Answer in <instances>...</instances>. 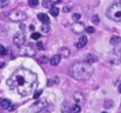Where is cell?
Masks as SVG:
<instances>
[{
    "instance_id": "obj_22",
    "label": "cell",
    "mask_w": 121,
    "mask_h": 113,
    "mask_svg": "<svg viewBox=\"0 0 121 113\" xmlns=\"http://www.w3.org/2000/svg\"><path fill=\"white\" fill-rule=\"evenodd\" d=\"M9 0H0V8H5L9 5Z\"/></svg>"
},
{
    "instance_id": "obj_31",
    "label": "cell",
    "mask_w": 121,
    "mask_h": 113,
    "mask_svg": "<svg viewBox=\"0 0 121 113\" xmlns=\"http://www.w3.org/2000/svg\"><path fill=\"white\" fill-rule=\"evenodd\" d=\"M37 47H38V50L42 51V50H43V44H42L41 41H38V42H37Z\"/></svg>"
},
{
    "instance_id": "obj_14",
    "label": "cell",
    "mask_w": 121,
    "mask_h": 113,
    "mask_svg": "<svg viewBox=\"0 0 121 113\" xmlns=\"http://www.w3.org/2000/svg\"><path fill=\"white\" fill-rule=\"evenodd\" d=\"M69 53H71V52H69V50H68L67 47H61L59 54L61 55V58H68V57H69Z\"/></svg>"
},
{
    "instance_id": "obj_39",
    "label": "cell",
    "mask_w": 121,
    "mask_h": 113,
    "mask_svg": "<svg viewBox=\"0 0 121 113\" xmlns=\"http://www.w3.org/2000/svg\"><path fill=\"white\" fill-rule=\"evenodd\" d=\"M0 101H1V99H0Z\"/></svg>"
},
{
    "instance_id": "obj_16",
    "label": "cell",
    "mask_w": 121,
    "mask_h": 113,
    "mask_svg": "<svg viewBox=\"0 0 121 113\" xmlns=\"http://www.w3.org/2000/svg\"><path fill=\"white\" fill-rule=\"evenodd\" d=\"M71 107H69V105L67 104V103H64L62 105H61V113H71Z\"/></svg>"
},
{
    "instance_id": "obj_34",
    "label": "cell",
    "mask_w": 121,
    "mask_h": 113,
    "mask_svg": "<svg viewBox=\"0 0 121 113\" xmlns=\"http://www.w3.org/2000/svg\"><path fill=\"white\" fill-rule=\"evenodd\" d=\"M69 11H71V9H69L68 7H65V8H64V12H65V13H67V12H69Z\"/></svg>"
},
{
    "instance_id": "obj_2",
    "label": "cell",
    "mask_w": 121,
    "mask_h": 113,
    "mask_svg": "<svg viewBox=\"0 0 121 113\" xmlns=\"http://www.w3.org/2000/svg\"><path fill=\"white\" fill-rule=\"evenodd\" d=\"M69 74L72 75V78L77 80H81V81L87 80L93 74V66L85 61L73 64L69 68Z\"/></svg>"
},
{
    "instance_id": "obj_12",
    "label": "cell",
    "mask_w": 121,
    "mask_h": 113,
    "mask_svg": "<svg viewBox=\"0 0 121 113\" xmlns=\"http://www.w3.org/2000/svg\"><path fill=\"white\" fill-rule=\"evenodd\" d=\"M38 19L40 20L42 24H49V18H48V15L45 14V13H39V14H38Z\"/></svg>"
},
{
    "instance_id": "obj_8",
    "label": "cell",
    "mask_w": 121,
    "mask_h": 113,
    "mask_svg": "<svg viewBox=\"0 0 121 113\" xmlns=\"http://www.w3.org/2000/svg\"><path fill=\"white\" fill-rule=\"evenodd\" d=\"M85 30H86V28H85V25H83L82 23L77 21L75 24H73V25H72V32H73V33L80 34V33H82V32L85 31Z\"/></svg>"
},
{
    "instance_id": "obj_36",
    "label": "cell",
    "mask_w": 121,
    "mask_h": 113,
    "mask_svg": "<svg viewBox=\"0 0 121 113\" xmlns=\"http://www.w3.org/2000/svg\"><path fill=\"white\" fill-rule=\"evenodd\" d=\"M5 66V63H0V68H2Z\"/></svg>"
},
{
    "instance_id": "obj_6",
    "label": "cell",
    "mask_w": 121,
    "mask_h": 113,
    "mask_svg": "<svg viewBox=\"0 0 121 113\" xmlns=\"http://www.w3.org/2000/svg\"><path fill=\"white\" fill-rule=\"evenodd\" d=\"M25 41H26V39H25V36H24L22 32H18V33L14 34V37H13V42H14L18 47H21V46L25 44Z\"/></svg>"
},
{
    "instance_id": "obj_26",
    "label": "cell",
    "mask_w": 121,
    "mask_h": 113,
    "mask_svg": "<svg viewBox=\"0 0 121 113\" xmlns=\"http://www.w3.org/2000/svg\"><path fill=\"white\" fill-rule=\"evenodd\" d=\"M72 19H73L74 21H79V19H80V14H79V13H74V14L72 15Z\"/></svg>"
},
{
    "instance_id": "obj_23",
    "label": "cell",
    "mask_w": 121,
    "mask_h": 113,
    "mask_svg": "<svg viewBox=\"0 0 121 113\" xmlns=\"http://www.w3.org/2000/svg\"><path fill=\"white\" fill-rule=\"evenodd\" d=\"M39 4V0H28V5L31 7H37Z\"/></svg>"
},
{
    "instance_id": "obj_35",
    "label": "cell",
    "mask_w": 121,
    "mask_h": 113,
    "mask_svg": "<svg viewBox=\"0 0 121 113\" xmlns=\"http://www.w3.org/2000/svg\"><path fill=\"white\" fill-rule=\"evenodd\" d=\"M30 30H31L32 32H34V26H33V25H31V26H30Z\"/></svg>"
},
{
    "instance_id": "obj_33",
    "label": "cell",
    "mask_w": 121,
    "mask_h": 113,
    "mask_svg": "<svg viewBox=\"0 0 121 113\" xmlns=\"http://www.w3.org/2000/svg\"><path fill=\"white\" fill-rule=\"evenodd\" d=\"M41 93H42V91H38V92H37V93H35V94H34L33 97H34L35 99H38V98H39V97L41 95Z\"/></svg>"
},
{
    "instance_id": "obj_29",
    "label": "cell",
    "mask_w": 121,
    "mask_h": 113,
    "mask_svg": "<svg viewBox=\"0 0 121 113\" xmlns=\"http://www.w3.org/2000/svg\"><path fill=\"white\" fill-rule=\"evenodd\" d=\"M39 61H40V64H45V63H47V61H48V58H47V57H45V55H42Z\"/></svg>"
},
{
    "instance_id": "obj_17",
    "label": "cell",
    "mask_w": 121,
    "mask_h": 113,
    "mask_svg": "<svg viewBox=\"0 0 121 113\" xmlns=\"http://www.w3.org/2000/svg\"><path fill=\"white\" fill-rule=\"evenodd\" d=\"M74 99L77 100V104H81L83 100H85V98H83V95L81 94L80 92H77L75 94H74Z\"/></svg>"
},
{
    "instance_id": "obj_32",
    "label": "cell",
    "mask_w": 121,
    "mask_h": 113,
    "mask_svg": "<svg viewBox=\"0 0 121 113\" xmlns=\"http://www.w3.org/2000/svg\"><path fill=\"white\" fill-rule=\"evenodd\" d=\"M92 21H93L94 24H99V17H98V15H94V17L92 18Z\"/></svg>"
},
{
    "instance_id": "obj_15",
    "label": "cell",
    "mask_w": 121,
    "mask_h": 113,
    "mask_svg": "<svg viewBox=\"0 0 121 113\" xmlns=\"http://www.w3.org/2000/svg\"><path fill=\"white\" fill-rule=\"evenodd\" d=\"M109 42H111V44H112L113 46H118L119 44H121V38L118 37V36H114V37L111 38Z\"/></svg>"
},
{
    "instance_id": "obj_24",
    "label": "cell",
    "mask_w": 121,
    "mask_h": 113,
    "mask_svg": "<svg viewBox=\"0 0 121 113\" xmlns=\"http://www.w3.org/2000/svg\"><path fill=\"white\" fill-rule=\"evenodd\" d=\"M31 38L34 39V40H39V39L41 38V36H40V33H38V32H33L32 36H31Z\"/></svg>"
},
{
    "instance_id": "obj_19",
    "label": "cell",
    "mask_w": 121,
    "mask_h": 113,
    "mask_svg": "<svg viewBox=\"0 0 121 113\" xmlns=\"http://www.w3.org/2000/svg\"><path fill=\"white\" fill-rule=\"evenodd\" d=\"M49 13L53 15V17H58L59 15V13H60V9L58 8V7H55V6H53L51 9H49Z\"/></svg>"
},
{
    "instance_id": "obj_20",
    "label": "cell",
    "mask_w": 121,
    "mask_h": 113,
    "mask_svg": "<svg viewBox=\"0 0 121 113\" xmlns=\"http://www.w3.org/2000/svg\"><path fill=\"white\" fill-rule=\"evenodd\" d=\"M49 31H51V27H49V24H43L42 26H41V32L42 33H49Z\"/></svg>"
},
{
    "instance_id": "obj_3",
    "label": "cell",
    "mask_w": 121,
    "mask_h": 113,
    "mask_svg": "<svg viewBox=\"0 0 121 113\" xmlns=\"http://www.w3.org/2000/svg\"><path fill=\"white\" fill-rule=\"evenodd\" d=\"M106 15L108 19L117 21V23H121V2H115L113 4L106 12Z\"/></svg>"
},
{
    "instance_id": "obj_37",
    "label": "cell",
    "mask_w": 121,
    "mask_h": 113,
    "mask_svg": "<svg viewBox=\"0 0 121 113\" xmlns=\"http://www.w3.org/2000/svg\"><path fill=\"white\" fill-rule=\"evenodd\" d=\"M118 90H119V92H120V93H121V84H120V85H119V88H118Z\"/></svg>"
},
{
    "instance_id": "obj_5",
    "label": "cell",
    "mask_w": 121,
    "mask_h": 113,
    "mask_svg": "<svg viewBox=\"0 0 121 113\" xmlns=\"http://www.w3.org/2000/svg\"><path fill=\"white\" fill-rule=\"evenodd\" d=\"M47 100L46 99H40L39 101H37V103H34L32 106H31V111L33 113H39L41 111H43L46 107H47Z\"/></svg>"
},
{
    "instance_id": "obj_27",
    "label": "cell",
    "mask_w": 121,
    "mask_h": 113,
    "mask_svg": "<svg viewBox=\"0 0 121 113\" xmlns=\"http://www.w3.org/2000/svg\"><path fill=\"white\" fill-rule=\"evenodd\" d=\"M112 106H113V101H111V100H106V101H105V107L109 108V107H112Z\"/></svg>"
},
{
    "instance_id": "obj_18",
    "label": "cell",
    "mask_w": 121,
    "mask_h": 113,
    "mask_svg": "<svg viewBox=\"0 0 121 113\" xmlns=\"http://www.w3.org/2000/svg\"><path fill=\"white\" fill-rule=\"evenodd\" d=\"M53 5H54V2L53 1H51V0H43L42 1V6L43 7H46V8H52L53 7Z\"/></svg>"
},
{
    "instance_id": "obj_13",
    "label": "cell",
    "mask_w": 121,
    "mask_h": 113,
    "mask_svg": "<svg viewBox=\"0 0 121 113\" xmlns=\"http://www.w3.org/2000/svg\"><path fill=\"white\" fill-rule=\"evenodd\" d=\"M0 105H1V108L9 110L11 108V100H8V99H1Z\"/></svg>"
},
{
    "instance_id": "obj_10",
    "label": "cell",
    "mask_w": 121,
    "mask_h": 113,
    "mask_svg": "<svg viewBox=\"0 0 121 113\" xmlns=\"http://www.w3.org/2000/svg\"><path fill=\"white\" fill-rule=\"evenodd\" d=\"M60 60H61V55H60V54H55V55H53V57L49 59V64H51L52 66H58V65L60 64Z\"/></svg>"
},
{
    "instance_id": "obj_7",
    "label": "cell",
    "mask_w": 121,
    "mask_h": 113,
    "mask_svg": "<svg viewBox=\"0 0 121 113\" xmlns=\"http://www.w3.org/2000/svg\"><path fill=\"white\" fill-rule=\"evenodd\" d=\"M20 54L21 55H25V57H33L34 54H35V51L32 48V47H30V46H21V48H20Z\"/></svg>"
},
{
    "instance_id": "obj_30",
    "label": "cell",
    "mask_w": 121,
    "mask_h": 113,
    "mask_svg": "<svg viewBox=\"0 0 121 113\" xmlns=\"http://www.w3.org/2000/svg\"><path fill=\"white\" fill-rule=\"evenodd\" d=\"M54 82H59V79H58V78H55L54 80H48V85H49V86H53V85H54Z\"/></svg>"
},
{
    "instance_id": "obj_25",
    "label": "cell",
    "mask_w": 121,
    "mask_h": 113,
    "mask_svg": "<svg viewBox=\"0 0 121 113\" xmlns=\"http://www.w3.org/2000/svg\"><path fill=\"white\" fill-rule=\"evenodd\" d=\"M0 54H1V55H6V54H7V50H6V47H4L2 45H0Z\"/></svg>"
},
{
    "instance_id": "obj_11",
    "label": "cell",
    "mask_w": 121,
    "mask_h": 113,
    "mask_svg": "<svg viewBox=\"0 0 121 113\" xmlns=\"http://www.w3.org/2000/svg\"><path fill=\"white\" fill-rule=\"evenodd\" d=\"M98 60V58H96V55H94V54H87L86 57H85V63H87V64H94L95 61Z\"/></svg>"
},
{
    "instance_id": "obj_28",
    "label": "cell",
    "mask_w": 121,
    "mask_h": 113,
    "mask_svg": "<svg viewBox=\"0 0 121 113\" xmlns=\"http://www.w3.org/2000/svg\"><path fill=\"white\" fill-rule=\"evenodd\" d=\"M86 32H87V33H94V32H95V28L92 27V26H88V27L86 28Z\"/></svg>"
},
{
    "instance_id": "obj_21",
    "label": "cell",
    "mask_w": 121,
    "mask_h": 113,
    "mask_svg": "<svg viewBox=\"0 0 121 113\" xmlns=\"http://www.w3.org/2000/svg\"><path fill=\"white\" fill-rule=\"evenodd\" d=\"M81 112V107L80 105H74L73 107H72V110H71V113H80Z\"/></svg>"
},
{
    "instance_id": "obj_38",
    "label": "cell",
    "mask_w": 121,
    "mask_h": 113,
    "mask_svg": "<svg viewBox=\"0 0 121 113\" xmlns=\"http://www.w3.org/2000/svg\"><path fill=\"white\" fill-rule=\"evenodd\" d=\"M101 113H107V112H101Z\"/></svg>"
},
{
    "instance_id": "obj_1",
    "label": "cell",
    "mask_w": 121,
    "mask_h": 113,
    "mask_svg": "<svg viewBox=\"0 0 121 113\" xmlns=\"http://www.w3.org/2000/svg\"><path fill=\"white\" fill-rule=\"evenodd\" d=\"M38 77L30 70L20 68L15 71L11 78L7 80V85L11 90H17L18 93L22 97L32 94L37 87Z\"/></svg>"
},
{
    "instance_id": "obj_9",
    "label": "cell",
    "mask_w": 121,
    "mask_h": 113,
    "mask_svg": "<svg viewBox=\"0 0 121 113\" xmlns=\"http://www.w3.org/2000/svg\"><path fill=\"white\" fill-rule=\"evenodd\" d=\"M87 41H88V39L86 36H82V37L79 38V40L77 41V48H82V47H85L86 45H87Z\"/></svg>"
},
{
    "instance_id": "obj_4",
    "label": "cell",
    "mask_w": 121,
    "mask_h": 113,
    "mask_svg": "<svg viewBox=\"0 0 121 113\" xmlns=\"http://www.w3.org/2000/svg\"><path fill=\"white\" fill-rule=\"evenodd\" d=\"M8 20L13 21V23H20V21H24L25 19H27V15L26 13H24L22 11H19V9H15L13 12H11L8 15H7Z\"/></svg>"
}]
</instances>
